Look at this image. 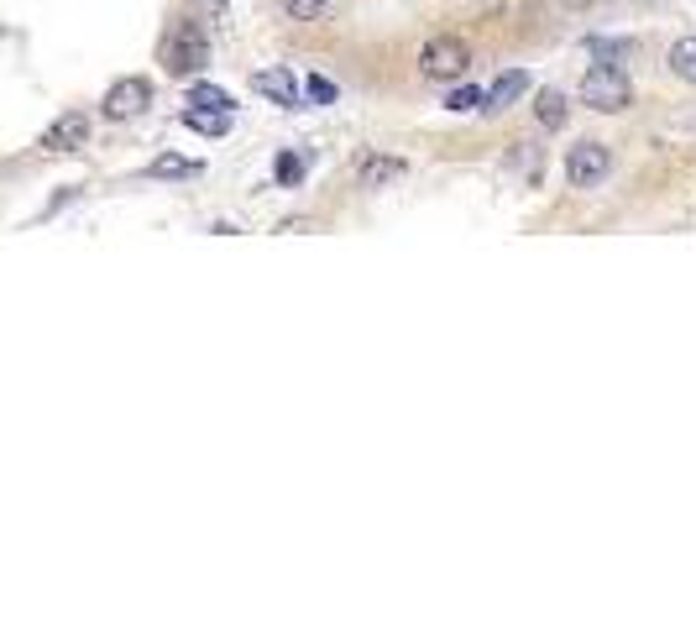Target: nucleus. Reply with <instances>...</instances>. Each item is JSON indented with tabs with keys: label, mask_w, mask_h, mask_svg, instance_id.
Here are the masks:
<instances>
[{
	"label": "nucleus",
	"mask_w": 696,
	"mask_h": 628,
	"mask_svg": "<svg viewBox=\"0 0 696 628\" xmlns=\"http://www.w3.org/2000/svg\"><path fill=\"white\" fill-rule=\"evenodd\" d=\"M205 63H210V31H205V22L199 16H179L168 27V37H163V68L173 79H199Z\"/></svg>",
	"instance_id": "nucleus-1"
},
{
	"label": "nucleus",
	"mask_w": 696,
	"mask_h": 628,
	"mask_svg": "<svg viewBox=\"0 0 696 628\" xmlns=\"http://www.w3.org/2000/svg\"><path fill=\"white\" fill-rule=\"evenodd\" d=\"M576 100H581L587 111H597V116H623V111L634 105V85H629V74H623L618 63H592V68L581 74Z\"/></svg>",
	"instance_id": "nucleus-2"
},
{
	"label": "nucleus",
	"mask_w": 696,
	"mask_h": 628,
	"mask_svg": "<svg viewBox=\"0 0 696 628\" xmlns=\"http://www.w3.org/2000/svg\"><path fill=\"white\" fill-rule=\"evenodd\" d=\"M466 68H472V48L455 31H435L420 48V74L429 85H455V79H466Z\"/></svg>",
	"instance_id": "nucleus-3"
},
{
	"label": "nucleus",
	"mask_w": 696,
	"mask_h": 628,
	"mask_svg": "<svg viewBox=\"0 0 696 628\" xmlns=\"http://www.w3.org/2000/svg\"><path fill=\"white\" fill-rule=\"evenodd\" d=\"M147 105H152V79L147 74H121V79L105 90V100H100V116L121 126V120H137Z\"/></svg>",
	"instance_id": "nucleus-4"
},
{
	"label": "nucleus",
	"mask_w": 696,
	"mask_h": 628,
	"mask_svg": "<svg viewBox=\"0 0 696 628\" xmlns=\"http://www.w3.org/2000/svg\"><path fill=\"white\" fill-rule=\"evenodd\" d=\"M607 174H613V152L603 142H576L566 152V183L571 189H603Z\"/></svg>",
	"instance_id": "nucleus-5"
},
{
	"label": "nucleus",
	"mask_w": 696,
	"mask_h": 628,
	"mask_svg": "<svg viewBox=\"0 0 696 628\" xmlns=\"http://www.w3.org/2000/svg\"><path fill=\"white\" fill-rule=\"evenodd\" d=\"M252 90L262 94V100H273V105H283V111H299L304 105V85L288 68H257L252 74Z\"/></svg>",
	"instance_id": "nucleus-6"
},
{
	"label": "nucleus",
	"mask_w": 696,
	"mask_h": 628,
	"mask_svg": "<svg viewBox=\"0 0 696 628\" xmlns=\"http://www.w3.org/2000/svg\"><path fill=\"white\" fill-rule=\"evenodd\" d=\"M409 174V157H398V152H362L357 157V179H362V189H388L394 179H403Z\"/></svg>",
	"instance_id": "nucleus-7"
},
{
	"label": "nucleus",
	"mask_w": 696,
	"mask_h": 628,
	"mask_svg": "<svg viewBox=\"0 0 696 628\" xmlns=\"http://www.w3.org/2000/svg\"><path fill=\"white\" fill-rule=\"evenodd\" d=\"M90 142V116L85 111H63L48 131H42V152H79Z\"/></svg>",
	"instance_id": "nucleus-8"
},
{
	"label": "nucleus",
	"mask_w": 696,
	"mask_h": 628,
	"mask_svg": "<svg viewBox=\"0 0 696 628\" xmlns=\"http://www.w3.org/2000/svg\"><path fill=\"white\" fill-rule=\"evenodd\" d=\"M524 90H529V74H524V68H508V74H498V79L482 90V111L487 116H503Z\"/></svg>",
	"instance_id": "nucleus-9"
},
{
	"label": "nucleus",
	"mask_w": 696,
	"mask_h": 628,
	"mask_svg": "<svg viewBox=\"0 0 696 628\" xmlns=\"http://www.w3.org/2000/svg\"><path fill=\"white\" fill-rule=\"evenodd\" d=\"M534 120H540L545 131H560V126L571 120V100H566V90H540L534 94Z\"/></svg>",
	"instance_id": "nucleus-10"
},
{
	"label": "nucleus",
	"mask_w": 696,
	"mask_h": 628,
	"mask_svg": "<svg viewBox=\"0 0 696 628\" xmlns=\"http://www.w3.org/2000/svg\"><path fill=\"white\" fill-rule=\"evenodd\" d=\"M666 68L681 79V85H696V37H675V42H670Z\"/></svg>",
	"instance_id": "nucleus-11"
},
{
	"label": "nucleus",
	"mask_w": 696,
	"mask_h": 628,
	"mask_svg": "<svg viewBox=\"0 0 696 628\" xmlns=\"http://www.w3.org/2000/svg\"><path fill=\"white\" fill-rule=\"evenodd\" d=\"M278 5H283V16L299 22V27H314V22H325L335 11V0H278Z\"/></svg>",
	"instance_id": "nucleus-12"
},
{
	"label": "nucleus",
	"mask_w": 696,
	"mask_h": 628,
	"mask_svg": "<svg viewBox=\"0 0 696 628\" xmlns=\"http://www.w3.org/2000/svg\"><path fill=\"white\" fill-rule=\"evenodd\" d=\"M183 126H189V131H199V137H225L231 111H199V105H189V111H183Z\"/></svg>",
	"instance_id": "nucleus-13"
},
{
	"label": "nucleus",
	"mask_w": 696,
	"mask_h": 628,
	"mask_svg": "<svg viewBox=\"0 0 696 628\" xmlns=\"http://www.w3.org/2000/svg\"><path fill=\"white\" fill-rule=\"evenodd\" d=\"M189 105H199V111H236V100L220 90V85H205V79L189 85Z\"/></svg>",
	"instance_id": "nucleus-14"
},
{
	"label": "nucleus",
	"mask_w": 696,
	"mask_h": 628,
	"mask_svg": "<svg viewBox=\"0 0 696 628\" xmlns=\"http://www.w3.org/2000/svg\"><path fill=\"white\" fill-rule=\"evenodd\" d=\"M205 163L199 157H179V152H168V157H157L152 163V179H194Z\"/></svg>",
	"instance_id": "nucleus-15"
},
{
	"label": "nucleus",
	"mask_w": 696,
	"mask_h": 628,
	"mask_svg": "<svg viewBox=\"0 0 696 628\" xmlns=\"http://www.w3.org/2000/svg\"><path fill=\"white\" fill-rule=\"evenodd\" d=\"M446 111H451V116H472V111H482V90H472V85L451 90L446 94Z\"/></svg>",
	"instance_id": "nucleus-16"
},
{
	"label": "nucleus",
	"mask_w": 696,
	"mask_h": 628,
	"mask_svg": "<svg viewBox=\"0 0 696 628\" xmlns=\"http://www.w3.org/2000/svg\"><path fill=\"white\" fill-rule=\"evenodd\" d=\"M335 85L331 79H325V74H309V79H304V100H314V105H335Z\"/></svg>",
	"instance_id": "nucleus-17"
},
{
	"label": "nucleus",
	"mask_w": 696,
	"mask_h": 628,
	"mask_svg": "<svg viewBox=\"0 0 696 628\" xmlns=\"http://www.w3.org/2000/svg\"><path fill=\"white\" fill-rule=\"evenodd\" d=\"M273 179H278V183H299V179H304V157L283 152V157L273 163Z\"/></svg>",
	"instance_id": "nucleus-18"
},
{
	"label": "nucleus",
	"mask_w": 696,
	"mask_h": 628,
	"mask_svg": "<svg viewBox=\"0 0 696 628\" xmlns=\"http://www.w3.org/2000/svg\"><path fill=\"white\" fill-rule=\"evenodd\" d=\"M560 5H566V11H576V16H587V11H597L603 0H560Z\"/></svg>",
	"instance_id": "nucleus-19"
},
{
	"label": "nucleus",
	"mask_w": 696,
	"mask_h": 628,
	"mask_svg": "<svg viewBox=\"0 0 696 628\" xmlns=\"http://www.w3.org/2000/svg\"><path fill=\"white\" fill-rule=\"evenodd\" d=\"M210 5H215V11H225V0H210Z\"/></svg>",
	"instance_id": "nucleus-20"
},
{
	"label": "nucleus",
	"mask_w": 696,
	"mask_h": 628,
	"mask_svg": "<svg viewBox=\"0 0 696 628\" xmlns=\"http://www.w3.org/2000/svg\"><path fill=\"white\" fill-rule=\"evenodd\" d=\"M639 5H660V0H639Z\"/></svg>",
	"instance_id": "nucleus-21"
}]
</instances>
